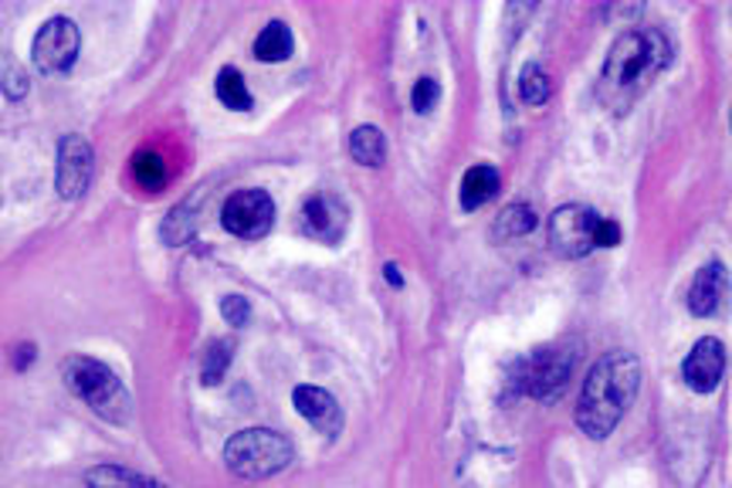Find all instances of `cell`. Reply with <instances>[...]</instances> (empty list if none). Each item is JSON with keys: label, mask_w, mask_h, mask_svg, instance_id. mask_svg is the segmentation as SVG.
I'll return each mask as SVG.
<instances>
[{"label": "cell", "mask_w": 732, "mask_h": 488, "mask_svg": "<svg viewBox=\"0 0 732 488\" xmlns=\"http://www.w3.org/2000/svg\"><path fill=\"white\" fill-rule=\"evenodd\" d=\"M671 62V44L658 28H627L614 37L601 72V102L627 112Z\"/></svg>", "instance_id": "obj_1"}, {"label": "cell", "mask_w": 732, "mask_h": 488, "mask_svg": "<svg viewBox=\"0 0 732 488\" xmlns=\"http://www.w3.org/2000/svg\"><path fill=\"white\" fill-rule=\"evenodd\" d=\"M640 390V364L627 349H611L590 367L580 401H577V424L586 437L604 441L614 434L621 417L631 411Z\"/></svg>", "instance_id": "obj_2"}, {"label": "cell", "mask_w": 732, "mask_h": 488, "mask_svg": "<svg viewBox=\"0 0 732 488\" xmlns=\"http://www.w3.org/2000/svg\"><path fill=\"white\" fill-rule=\"evenodd\" d=\"M292 441L271 427H248L227 437L224 465L241 481H265L292 465Z\"/></svg>", "instance_id": "obj_3"}, {"label": "cell", "mask_w": 732, "mask_h": 488, "mask_svg": "<svg viewBox=\"0 0 732 488\" xmlns=\"http://www.w3.org/2000/svg\"><path fill=\"white\" fill-rule=\"evenodd\" d=\"M65 383L72 387L75 397L96 411L103 421H112V424H126L129 421V393L122 387V380L99 360L92 357H68L65 360Z\"/></svg>", "instance_id": "obj_4"}, {"label": "cell", "mask_w": 732, "mask_h": 488, "mask_svg": "<svg viewBox=\"0 0 732 488\" xmlns=\"http://www.w3.org/2000/svg\"><path fill=\"white\" fill-rule=\"evenodd\" d=\"M573 367H577V353L567 349V346H542V349H532L526 357L516 364L513 370V390L523 393V397H532V401H542V404H553L563 397L570 377H573Z\"/></svg>", "instance_id": "obj_5"}, {"label": "cell", "mask_w": 732, "mask_h": 488, "mask_svg": "<svg viewBox=\"0 0 732 488\" xmlns=\"http://www.w3.org/2000/svg\"><path fill=\"white\" fill-rule=\"evenodd\" d=\"M598 225L601 217L598 210H590L586 204H567L560 210H553L546 225L549 245H553L557 254L563 258H586L593 248H598Z\"/></svg>", "instance_id": "obj_6"}, {"label": "cell", "mask_w": 732, "mask_h": 488, "mask_svg": "<svg viewBox=\"0 0 732 488\" xmlns=\"http://www.w3.org/2000/svg\"><path fill=\"white\" fill-rule=\"evenodd\" d=\"M220 225L232 231L235 238L245 241H258L271 231L274 225V200L268 191L248 187V191H235L220 207Z\"/></svg>", "instance_id": "obj_7"}, {"label": "cell", "mask_w": 732, "mask_h": 488, "mask_svg": "<svg viewBox=\"0 0 732 488\" xmlns=\"http://www.w3.org/2000/svg\"><path fill=\"white\" fill-rule=\"evenodd\" d=\"M78 48H82L78 24L72 18H52V21H44L41 31L34 34L31 58L44 75H62L75 65Z\"/></svg>", "instance_id": "obj_8"}, {"label": "cell", "mask_w": 732, "mask_h": 488, "mask_svg": "<svg viewBox=\"0 0 732 488\" xmlns=\"http://www.w3.org/2000/svg\"><path fill=\"white\" fill-rule=\"evenodd\" d=\"M92 173H96V150L85 137H62L58 143V166H55V191L65 197V200H75L88 191L92 184Z\"/></svg>", "instance_id": "obj_9"}, {"label": "cell", "mask_w": 732, "mask_h": 488, "mask_svg": "<svg viewBox=\"0 0 732 488\" xmlns=\"http://www.w3.org/2000/svg\"><path fill=\"white\" fill-rule=\"evenodd\" d=\"M299 225L309 238L323 241V245H340L346 238V228H349V210L346 204L336 197V194H315L305 200L302 214H299Z\"/></svg>", "instance_id": "obj_10"}, {"label": "cell", "mask_w": 732, "mask_h": 488, "mask_svg": "<svg viewBox=\"0 0 732 488\" xmlns=\"http://www.w3.org/2000/svg\"><path fill=\"white\" fill-rule=\"evenodd\" d=\"M729 295H732V282H729L725 264L722 261H709V264H702V269L696 272V279H692L689 313L696 319H712L729 305Z\"/></svg>", "instance_id": "obj_11"}, {"label": "cell", "mask_w": 732, "mask_h": 488, "mask_svg": "<svg viewBox=\"0 0 732 488\" xmlns=\"http://www.w3.org/2000/svg\"><path fill=\"white\" fill-rule=\"evenodd\" d=\"M725 373V346L715 336H706L692 346V353L681 364V380L696 393H712Z\"/></svg>", "instance_id": "obj_12"}, {"label": "cell", "mask_w": 732, "mask_h": 488, "mask_svg": "<svg viewBox=\"0 0 732 488\" xmlns=\"http://www.w3.org/2000/svg\"><path fill=\"white\" fill-rule=\"evenodd\" d=\"M292 404H295V411L319 431V434H326V437H336L340 431H343V408H340V401L330 393V390H323V387H295L292 390Z\"/></svg>", "instance_id": "obj_13"}, {"label": "cell", "mask_w": 732, "mask_h": 488, "mask_svg": "<svg viewBox=\"0 0 732 488\" xmlns=\"http://www.w3.org/2000/svg\"><path fill=\"white\" fill-rule=\"evenodd\" d=\"M498 184H502V176H498L495 166H488V163L472 166V170L465 173V181H462V191H458L462 210H478L482 204H488V200L498 194Z\"/></svg>", "instance_id": "obj_14"}, {"label": "cell", "mask_w": 732, "mask_h": 488, "mask_svg": "<svg viewBox=\"0 0 732 488\" xmlns=\"http://www.w3.org/2000/svg\"><path fill=\"white\" fill-rule=\"evenodd\" d=\"M85 485L88 488H166L163 481L132 471V468H122V465H96V468H88L85 471Z\"/></svg>", "instance_id": "obj_15"}, {"label": "cell", "mask_w": 732, "mask_h": 488, "mask_svg": "<svg viewBox=\"0 0 732 488\" xmlns=\"http://www.w3.org/2000/svg\"><path fill=\"white\" fill-rule=\"evenodd\" d=\"M349 153L363 166H384V160H387V137L377 126H356L349 132Z\"/></svg>", "instance_id": "obj_16"}, {"label": "cell", "mask_w": 732, "mask_h": 488, "mask_svg": "<svg viewBox=\"0 0 732 488\" xmlns=\"http://www.w3.org/2000/svg\"><path fill=\"white\" fill-rule=\"evenodd\" d=\"M536 225H539V217L529 204H509L495 217L492 235H495V241H516V238H526Z\"/></svg>", "instance_id": "obj_17"}, {"label": "cell", "mask_w": 732, "mask_h": 488, "mask_svg": "<svg viewBox=\"0 0 732 488\" xmlns=\"http://www.w3.org/2000/svg\"><path fill=\"white\" fill-rule=\"evenodd\" d=\"M292 55V31L282 21H271L255 37V58L258 62H286Z\"/></svg>", "instance_id": "obj_18"}, {"label": "cell", "mask_w": 732, "mask_h": 488, "mask_svg": "<svg viewBox=\"0 0 732 488\" xmlns=\"http://www.w3.org/2000/svg\"><path fill=\"white\" fill-rule=\"evenodd\" d=\"M214 93H217L224 109H232V112H248L251 109V93H248V85H245V75L238 68H232V65L217 72Z\"/></svg>", "instance_id": "obj_19"}, {"label": "cell", "mask_w": 732, "mask_h": 488, "mask_svg": "<svg viewBox=\"0 0 732 488\" xmlns=\"http://www.w3.org/2000/svg\"><path fill=\"white\" fill-rule=\"evenodd\" d=\"M549 96H553V85H549L546 68L536 65V62L523 65V72H519V99L526 106H542V102H549Z\"/></svg>", "instance_id": "obj_20"}, {"label": "cell", "mask_w": 732, "mask_h": 488, "mask_svg": "<svg viewBox=\"0 0 732 488\" xmlns=\"http://www.w3.org/2000/svg\"><path fill=\"white\" fill-rule=\"evenodd\" d=\"M232 357H235V343H232V339L211 343L207 353H204V364H201V380H204L207 387L220 383L224 373H227V367H232Z\"/></svg>", "instance_id": "obj_21"}, {"label": "cell", "mask_w": 732, "mask_h": 488, "mask_svg": "<svg viewBox=\"0 0 732 488\" xmlns=\"http://www.w3.org/2000/svg\"><path fill=\"white\" fill-rule=\"evenodd\" d=\"M194 228H197L194 207H191V204H176V207L170 210V217L163 220L160 235H163V241H166L170 248H176V245H183V241L194 235Z\"/></svg>", "instance_id": "obj_22"}, {"label": "cell", "mask_w": 732, "mask_h": 488, "mask_svg": "<svg viewBox=\"0 0 732 488\" xmlns=\"http://www.w3.org/2000/svg\"><path fill=\"white\" fill-rule=\"evenodd\" d=\"M132 173L136 181H140L143 187H160L166 181V170H163V160L157 153H140L132 160Z\"/></svg>", "instance_id": "obj_23"}, {"label": "cell", "mask_w": 732, "mask_h": 488, "mask_svg": "<svg viewBox=\"0 0 732 488\" xmlns=\"http://www.w3.org/2000/svg\"><path fill=\"white\" fill-rule=\"evenodd\" d=\"M438 99H441V85H438V78H418V82H415V93H410V106H415L421 116L431 112V109L438 106Z\"/></svg>", "instance_id": "obj_24"}, {"label": "cell", "mask_w": 732, "mask_h": 488, "mask_svg": "<svg viewBox=\"0 0 732 488\" xmlns=\"http://www.w3.org/2000/svg\"><path fill=\"white\" fill-rule=\"evenodd\" d=\"M220 316H224V323L227 326H248V319H251V305H248V299L245 295H224L220 299Z\"/></svg>", "instance_id": "obj_25"}, {"label": "cell", "mask_w": 732, "mask_h": 488, "mask_svg": "<svg viewBox=\"0 0 732 488\" xmlns=\"http://www.w3.org/2000/svg\"><path fill=\"white\" fill-rule=\"evenodd\" d=\"M24 93H28V78L21 75V68L8 65V72H4V96L8 99H21Z\"/></svg>", "instance_id": "obj_26"}, {"label": "cell", "mask_w": 732, "mask_h": 488, "mask_svg": "<svg viewBox=\"0 0 732 488\" xmlns=\"http://www.w3.org/2000/svg\"><path fill=\"white\" fill-rule=\"evenodd\" d=\"M614 245H621V225H617V220H611V217H601L598 248H614Z\"/></svg>", "instance_id": "obj_27"}, {"label": "cell", "mask_w": 732, "mask_h": 488, "mask_svg": "<svg viewBox=\"0 0 732 488\" xmlns=\"http://www.w3.org/2000/svg\"><path fill=\"white\" fill-rule=\"evenodd\" d=\"M384 272H387V282H390L394 289H400V285H403V279H400V272H397V264H387Z\"/></svg>", "instance_id": "obj_28"}, {"label": "cell", "mask_w": 732, "mask_h": 488, "mask_svg": "<svg viewBox=\"0 0 732 488\" xmlns=\"http://www.w3.org/2000/svg\"><path fill=\"white\" fill-rule=\"evenodd\" d=\"M465 488H478V485H465Z\"/></svg>", "instance_id": "obj_29"}, {"label": "cell", "mask_w": 732, "mask_h": 488, "mask_svg": "<svg viewBox=\"0 0 732 488\" xmlns=\"http://www.w3.org/2000/svg\"><path fill=\"white\" fill-rule=\"evenodd\" d=\"M729 126H732V112H729Z\"/></svg>", "instance_id": "obj_30"}]
</instances>
